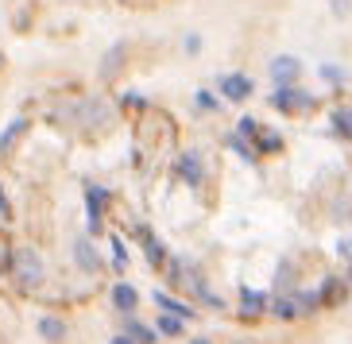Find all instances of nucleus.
Here are the masks:
<instances>
[{
	"label": "nucleus",
	"mask_w": 352,
	"mask_h": 344,
	"mask_svg": "<svg viewBox=\"0 0 352 344\" xmlns=\"http://www.w3.org/2000/svg\"><path fill=\"white\" fill-rule=\"evenodd\" d=\"M12 275H16V282H20L23 290H32V286H39L43 275H47V267H43V255L35 248H16L12 251Z\"/></svg>",
	"instance_id": "obj_1"
},
{
	"label": "nucleus",
	"mask_w": 352,
	"mask_h": 344,
	"mask_svg": "<svg viewBox=\"0 0 352 344\" xmlns=\"http://www.w3.org/2000/svg\"><path fill=\"white\" fill-rule=\"evenodd\" d=\"M271 108H279V113H310L314 108V97L306 89H294V85H275V93L267 97Z\"/></svg>",
	"instance_id": "obj_2"
},
{
	"label": "nucleus",
	"mask_w": 352,
	"mask_h": 344,
	"mask_svg": "<svg viewBox=\"0 0 352 344\" xmlns=\"http://www.w3.org/2000/svg\"><path fill=\"white\" fill-rule=\"evenodd\" d=\"M104 205H109V190L104 186H85V213H89V232H101V220H104Z\"/></svg>",
	"instance_id": "obj_3"
},
{
	"label": "nucleus",
	"mask_w": 352,
	"mask_h": 344,
	"mask_svg": "<svg viewBox=\"0 0 352 344\" xmlns=\"http://www.w3.org/2000/svg\"><path fill=\"white\" fill-rule=\"evenodd\" d=\"M267 73L275 78V85H294L302 73V62L294 58V54H279V58H271Z\"/></svg>",
	"instance_id": "obj_4"
},
{
	"label": "nucleus",
	"mask_w": 352,
	"mask_h": 344,
	"mask_svg": "<svg viewBox=\"0 0 352 344\" xmlns=\"http://www.w3.org/2000/svg\"><path fill=\"white\" fill-rule=\"evenodd\" d=\"M217 85H221V97H225V101H248L252 97V78L248 73H225Z\"/></svg>",
	"instance_id": "obj_5"
},
{
	"label": "nucleus",
	"mask_w": 352,
	"mask_h": 344,
	"mask_svg": "<svg viewBox=\"0 0 352 344\" xmlns=\"http://www.w3.org/2000/svg\"><path fill=\"white\" fill-rule=\"evenodd\" d=\"M74 263H78L85 275L101 271V255H97V248H94L89 236H78V240H74Z\"/></svg>",
	"instance_id": "obj_6"
},
{
	"label": "nucleus",
	"mask_w": 352,
	"mask_h": 344,
	"mask_svg": "<svg viewBox=\"0 0 352 344\" xmlns=\"http://www.w3.org/2000/svg\"><path fill=\"white\" fill-rule=\"evenodd\" d=\"M178 178H182L190 190L206 182V167H201V155H197V151H186V155L178 159Z\"/></svg>",
	"instance_id": "obj_7"
},
{
	"label": "nucleus",
	"mask_w": 352,
	"mask_h": 344,
	"mask_svg": "<svg viewBox=\"0 0 352 344\" xmlns=\"http://www.w3.org/2000/svg\"><path fill=\"white\" fill-rule=\"evenodd\" d=\"M28 128H32V124H28L23 116H16V120H12L4 132H0V155H12V151L20 147V139L28 136Z\"/></svg>",
	"instance_id": "obj_8"
},
{
	"label": "nucleus",
	"mask_w": 352,
	"mask_h": 344,
	"mask_svg": "<svg viewBox=\"0 0 352 344\" xmlns=\"http://www.w3.org/2000/svg\"><path fill=\"white\" fill-rule=\"evenodd\" d=\"M155 306H159L163 313H175V317H182V321H190V317H194V306H190V302H178V298H170L166 290H155Z\"/></svg>",
	"instance_id": "obj_9"
},
{
	"label": "nucleus",
	"mask_w": 352,
	"mask_h": 344,
	"mask_svg": "<svg viewBox=\"0 0 352 344\" xmlns=\"http://www.w3.org/2000/svg\"><path fill=\"white\" fill-rule=\"evenodd\" d=\"M113 306L120 313H135V306H140V294H135V286H128V282H116L113 286Z\"/></svg>",
	"instance_id": "obj_10"
},
{
	"label": "nucleus",
	"mask_w": 352,
	"mask_h": 344,
	"mask_svg": "<svg viewBox=\"0 0 352 344\" xmlns=\"http://www.w3.org/2000/svg\"><path fill=\"white\" fill-rule=\"evenodd\" d=\"M267 310L275 313L279 321H294V317H302V313H298V302H294V290H290V294H279L275 302H267Z\"/></svg>",
	"instance_id": "obj_11"
},
{
	"label": "nucleus",
	"mask_w": 352,
	"mask_h": 344,
	"mask_svg": "<svg viewBox=\"0 0 352 344\" xmlns=\"http://www.w3.org/2000/svg\"><path fill=\"white\" fill-rule=\"evenodd\" d=\"M82 120L85 124H109V108L101 97H85L82 101Z\"/></svg>",
	"instance_id": "obj_12"
},
{
	"label": "nucleus",
	"mask_w": 352,
	"mask_h": 344,
	"mask_svg": "<svg viewBox=\"0 0 352 344\" xmlns=\"http://www.w3.org/2000/svg\"><path fill=\"white\" fill-rule=\"evenodd\" d=\"M267 310V298L259 290H240V317H259Z\"/></svg>",
	"instance_id": "obj_13"
},
{
	"label": "nucleus",
	"mask_w": 352,
	"mask_h": 344,
	"mask_svg": "<svg viewBox=\"0 0 352 344\" xmlns=\"http://www.w3.org/2000/svg\"><path fill=\"white\" fill-rule=\"evenodd\" d=\"M124 333L132 336L135 344H155L159 336H155V329H147V325H140L135 321V313H124Z\"/></svg>",
	"instance_id": "obj_14"
},
{
	"label": "nucleus",
	"mask_w": 352,
	"mask_h": 344,
	"mask_svg": "<svg viewBox=\"0 0 352 344\" xmlns=\"http://www.w3.org/2000/svg\"><path fill=\"white\" fill-rule=\"evenodd\" d=\"M140 236H144V248H147V263H151V267H163L166 263V244L159 240V236H151L147 229H140Z\"/></svg>",
	"instance_id": "obj_15"
},
{
	"label": "nucleus",
	"mask_w": 352,
	"mask_h": 344,
	"mask_svg": "<svg viewBox=\"0 0 352 344\" xmlns=\"http://www.w3.org/2000/svg\"><path fill=\"white\" fill-rule=\"evenodd\" d=\"M39 333H43V341H51V344H63V336H66V321H58V317H39Z\"/></svg>",
	"instance_id": "obj_16"
},
{
	"label": "nucleus",
	"mask_w": 352,
	"mask_h": 344,
	"mask_svg": "<svg viewBox=\"0 0 352 344\" xmlns=\"http://www.w3.org/2000/svg\"><path fill=\"white\" fill-rule=\"evenodd\" d=\"M256 144H259L256 155H267V151H279V147H283V136H279V132H263V128H259V132H256Z\"/></svg>",
	"instance_id": "obj_17"
},
{
	"label": "nucleus",
	"mask_w": 352,
	"mask_h": 344,
	"mask_svg": "<svg viewBox=\"0 0 352 344\" xmlns=\"http://www.w3.org/2000/svg\"><path fill=\"white\" fill-rule=\"evenodd\" d=\"M275 286H279L283 294H290V290H294V263H290V260H283V263H279V275H275Z\"/></svg>",
	"instance_id": "obj_18"
},
{
	"label": "nucleus",
	"mask_w": 352,
	"mask_h": 344,
	"mask_svg": "<svg viewBox=\"0 0 352 344\" xmlns=\"http://www.w3.org/2000/svg\"><path fill=\"white\" fill-rule=\"evenodd\" d=\"M120 58H124V43H116L113 51L104 54V62H101V78H113L116 66H120Z\"/></svg>",
	"instance_id": "obj_19"
},
{
	"label": "nucleus",
	"mask_w": 352,
	"mask_h": 344,
	"mask_svg": "<svg viewBox=\"0 0 352 344\" xmlns=\"http://www.w3.org/2000/svg\"><path fill=\"white\" fill-rule=\"evenodd\" d=\"M333 124H337V132L352 136V104H337L333 108Z\"/></svg>",
	"instance_id": "obj_20"
},
{
	"label": "nucleus",
	"mask_w": 352,
	"mask_h": 344,
	"mask_svg": "<svg viewBox=\"0 0 352 344\" xmlns=\"http://www.w3.org/2000/svg\"><path fill=\"white\" fill-rule=\"evenodd\" d=\"M159 333H163V336H178V333H182V317H175V313H159Z\"/></svg>",
	"instance_id": "obj_21"
},
{
	"label": "nucleus",
	"mask_w": 352,
	"mask_h": 344,
	"mask_svg": "<svg viewBox=\"0 0 352 344\" xmlns=\"http://www.w3.org/2000/svg\"><path fill=\"white\" fill-rule=\"evenodd\" d=\"M194 104L201 108V113H217V108H221V101L209 93V89H197V93H194Z\"/></svg>",
	"instance_id": "obj_22"
},
{
	"label": "nucleus",
	"mask_w": 352,
	"mask_h": 344,
	"mask_svg": "<svg viewBox=\"0 0 352 344\" xmlns=\"http://www.w3.org/2000/svg\"><path fill=\"white\" fill-rule=\"evenodd\" d=\"M318 73H321V78H325L329 85H341V82H344V70H341L337 62H321V66H318Z\"/></svg>",
	"instance_id": "obj_23"
},
{
	"label": "nucleus",
	"mask_w": 352,
	"mask_h": 344,
	"mask_svg": "<svg viewBox=\"0 0 352 344\" xmlns=\"http://www.w3.org/2000/svg\"><path fill=\"white\" fill-rule=\"evenodd\" d=\"M113 267L116 271L128 267V251H124V240H120V236H113Z\"/></svg>",
	"instance_id": "obj_24"
},
{
	"label": "nucleus",
	"mask_w": 352,
	"mask_h": 344,
	"mask_svg": "<svg viewBox=\"0 0 352 344\" xmlns=\"http://www.w3.org/2000/svg\"><path fill=\"white\" fill-rule=\"evenodd\" d=\"M259 128H263L259 120H252V116H244V120L236 124V136H248V139H256V132H259Z\"/></svg>",
	"instance_id": "obj_25"
},
{
	"label": "nucleus",
	"mask_w": 352,
	"mask_h": 344,
	"mask_svg": "<svg viewBox=\"0 0 352 344\" xmlns=\"http://www.w3.org/2000/svg\"><path fill=\"white\" fill-rule=\"evenodd\" d=\"M120 104H128V108H147V101L140 93H120Z\"/></svg>",
	"instance_id": "obj_26"
},
{
	"label": "nucleus",
	"mask_w": 352,
	"mask_h": 344,
	"mask_svg": "<svg viewBox=\"0 0 352 344\" xmlns=\"http://www.w3.org/2000/svg\"><path fill=\"white\" fill-rule=\"evenodd\" d=\"M12 220V209H8V198H4V186H0V225Z\"/></svg>",
	"instance_id": "obj_27"
},
{
	"label": "nucleus",
	"mask_w": 352,
	"mask_h": 344,
	"mask_svg": "<svg viewBox=\"0 0 352 344\" xmlns=\"http://www.w3.org/2000/svg\"><path fill=\"white\" fill-rule=\"evenodd\" d=\"M8 267H12V248L0 240V271H8Z\"/></svg>",
	"instance_id": "obj_28"
},
{
	"label": "nucleus",
	"mask_w": 352,
	"mask_h": 344,
	"mask_svg": "<svg viewBox=\"0 0 352 344\" xmlns=\"http://www.w3.org/2000/svg\"><path fill=\"white\" fill-rule=\"evenodd\" d=\"M337 255H341V260H349V263H352V236H344V240L337 244Z\"/></svg>",
	"instance_id": "obj_29"
},
{
	"label": "nucleus",
	"mask_w": 352,
	"mask_h": 344,
	"mask_svg": "<svg viewBox=\"0 0 352 344\" xmlns=\"http://www.w3.org/2000/svg\"><path fill=\"white\" fill-rule=\"evenodd\" d=\"M186 51H190V54L201 51V39H197V35H190V39H186Z\"/></svg>",
	"instance_id": "obj_30"
},
{
	"label": "nucleus",
	"mask_w": 352,
	"mask_h": 344,
	"mask_svg": "<svg viewBox=\"0 0 352 344\" xmlns=\"http://www.w3.org/2000/svg\"><path fill=\"white\" fill-rule=\"evenodd\" d=\"M333 12L337 16H349V0H333Z\"/></svg>",
	"instance_id": "obj_31"
},
{
	"label": "nucleus",
	"mask_w": 352,
	"mask_h": 344,
	"mask_svg": "<svg viewBox=\"0 0 352 344\" xmlns=\"http://www.w3.org/2000/svg\"><path fill=\"white\" fill-rule=\"evenodd\" d=\"M109 344H135V341H132V336H128V333H120V336H113V341H109Z\"/></svg>",
	"instance_id": "obj_32"
},
{
	"label": "nucleus",
	"mask_w": 352,
	"mask_h": 344,
	"mask_svg": "<svg viewBox=\"0 0 352 344\" xmlns=\"http://www.w3.org/2000/svg\"><path fill=\"white\" fill-rule=\"evenodd\" d=\"M190 344H209V341H206V336H194V341H190Z\"/></svg>",
	"instance_id": "obj_33"
}]
</instances>
